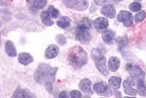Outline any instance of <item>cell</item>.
I'll use <instances>...</instances> for the list:
<instances>
[{
	"label": "cell",
	"mask_w": 146,
	"mask_h": 98,
	"mask_svg": "<svg viewBox=\"0 0 146 98\" xmlns=\"http://www.w3.org/2000/svg\"><path fill=\"white\" fill-rule=\"evenodd\" d=\"M48 12L50 15V16L53 19H57L59 15V11L56 8H54L53 5H50L48 9Z\"/></svg>",
	"instance_id": "obj_24"
},
{
	"label": "cell",
	"mask_w": 146,
	"mask_h": 98,
	"mask_svg": "<svg viewBox=\"0 0 146 98\" xmlns=\"http://www.w3.org/2000/svg\"><path fill=\"white\" fill-rule=\"evenodd\" d=\"M59 53V47L56 45H50L45 51V57L48 59H52L57 57Z\"/></svg>",
	"instance_id": "obj_9"
},
{
	"label": "cell",
	"mask_w": 146,
	"mask_h": 98,
	"mask_svg": "<svg viewBox=\"0 0 146 98\" xmlns=\"http://www.w3.org/2000/svg\"><path fill=\"white\" fill-rule=\"evenodd\" d=\"M78 0H63V2L64 3V4L66 5H67L68 7H71L72 5L75 4V3H77Z\"/></svg>",
	"instance_id": "obj_31"
},
{
	"label": "cell",
	"mask_w": 146,
	"mask_h": 98,
	"mask_svg": "<svg viewBox=\"0 0 146 98\" xmlns=\"http://www.w3.org/2000/svg\"><path fill=\"white\" fill-rule=\"evenodd\" d=\"M94 90L97 94L100 96L112 95V91L106 82H99L94 84Z\"/></svg>",
	"instance_id": "obj_7"
},
{
	"label": "cell",
	"mask_w": 146,
	"mask_h": 98,
	"mask_svg": "<svg viewBox=\"0 0 146 98\" xmlns=\"http://www.w3.org/2000/svg\"><path fill=\"white\" fill-rule=\"evenodd\" d=\"M67 59L70 65L76 67H81L88 61V55L80 46H74L68 52Z\"/></svg>",
	"instance_id": "obj_2"
},
{
	"label": "cell",
	"mask_w": 146,
	"mask_h": 98,
	"mask_svg": "<svg viewBox=\"0 0 146 98\" xmlns=\"http://www.w3.org/2000/svg\"><path fill=\"white\" fill-rule=\"evenodd\" d=\"M5 52H6L7 55H9V57H14L17 55L16 49H15V47L14 44H13V42H12V41L8 40V41L5 42Z\"/></svg>",
	"instance_id": "obj_16"
},
{
	"label": "cell",
	"mask_w": 146,
	"mask_h": 98,
	"mask_svg": "<svg viewBox=\"0 0 146 98\" xmlns=\"http://www.w3.org/2000/svg\"><path fill=\"white\" fill-rule=\"evenodd\" d=\"M141 5H140V3H131L129 5V9L132 11V12H139L140 10H141Z\"/></svg>",
	"instance_id": "obj_28"
},
{
	"label": "cell",
	"mask_w": 146,
	"mask_h": 98,
	"mask_svg": "<svg viewBox=\"0 0 146 98\" xmlns=\"http://www.w3.org/2000/svg\"><path fill=\"white\" fill-rule=\"evenodd\" d=\"M57 25L58 27H60L61 29H67L70 25V19L67 16H62L57 22Z\"/></svg>",
	"instance_id": "obj_21"
},
{
	"label": "cell",
	"mask_w": 146,
	"mask_h": 98,
	"mask_svg": "<svg viewBox=\"0 0 146 98\" xmlns=\"http://www.w3.org/2000/svg\"><path fill=\"white\" fill-rule=\"evenodd\" d=\"M120 66V60L117 57L113 56L110 57L108 61V68L111 71L115 72L117 71L119 67Z\"/></svg>",
	"instance_id": "obj_13"
},
{
	"label": "cell",
	"mask_w": 146,
	"mask_h": 98,
	"mask_svg": "<svg viewBox=\"0 0 146 98\" xmlns=\"http://www.w3.org/2000/svg\"><path fill=\"white\" fill-rule=\"evenodd\" d=\"M115 2H116V3H119V2H120V1H122V0H114Z\"/></svg>",
	"instance_id": "obj_35"
},
{
	"label": "cell",
	"mask_w": 146,
	"mask_h": 98,
	"mask_svg": "<svg viewBox=\"0 0 146 98\" xmlns=\"http://www.w3.org/2000/svg\"><path fill=\"white\" fill-rule=\"evenodd\" d=\"M26 1L29 4H32L34 3V0H26Z\"/></svg>",
	"instance_id": "obj_34"
},
{
	"label": "cell",
	"mask_w": 146,
	"mask_h": 98,
	"mask_svg": "<svg viewBox=\"0 0 146 98\" xmlns=\"http://www.w3.org/2000/svg\"><path fill=\"white\" fill-rule=\"evenodd\" d=\"M19 61L23 65H29L33 61V57L29 53L22 52L19 55Z\"/></svg>",
	"instance_id": "obj_15"
},
{
	"label": "cell",
	"mask_w": 146,
	"mask_h": 98,
	"mask_svg": "<svg viewBox=\"0 0 146 98\" xmlns=\"http://www.w3.org/2000/svg\"><path fill=\"white\" fill-rule=\"evenodd\" d=\"M89 6V3L86 0H81V1H79V2H77V3L74 4L72 5L71 9L74 10H77V11H84L86 10Z\"/></svg>",
	"instance_id": "obj_18"
},
{
	"label": "cell",
	"mask_w": 146,
	"mask_h": 98,
	"mask_svg": "<svg viewBox=\"0 0 146 98\" xmlns=\"http://www.w3.org/2000/svg\"><path fill=\"white\" fill-rule=\"evenodd\" d=\"M122 79L119 77H111L109 80V84L114 89H119L121 85Z\"/></svg>",
	"instance_id": "obj_22"
},
{
	"label": "cell",
	"mask_w": 146,
	"mask_h": 98,
	"mask_svg": "<svg viewBox=\"0 0 146 98\" xmlns=\"http://www.w3.org/2000/svg\"><path fill=\"white\" fill-rule=\"evenodd\" d=\"M146 17V12L145 11H140L139 12H138L135 15V22H137V23H139L143 21L144 19H145Z\"/></svg>",
	"instance_id": "obj_26"
},
{
	"label": "cell",
	"mask_w": 146,
	"mask_h": 98,
	"mask_svg": "<svg viewBox=\"0 0 146 98\" xmlns=\"http://www.w3.org/2000/svg\"><path fill=\"white\" fill-rule=\"evenodd\" d=\"M56 39H57V41L60 44V45H64L66 43V38H65L64 35H58Z\"/></svg>",
	"instance_id": "obj_29"
},
{
	"label": "cell",
	"mask_w": 146,
	"mask_h": 98,
	"mask_svg": "<svg viewBox=\"0 0 146 98\" xmlns=\"http://www.w3.org/2000/svg\"><path fill=\"white\" fill-rule=\"evenodd\" d=\"M133 15L132 13L128 11L122 10L117 15V20L119 22H122L125 27H131L133 24Z\"/></svg>",
	"instance_id": "obj_4"
},
{
	"label": "cell",
	"mask_w": 146,
	"mask_h": 98,
	"mask_svg": "<svg viewBox=\"0 0 146 98\" xmlns=\"http://www.w3.org/2000/svg\"><path fill=\"white\" fill-rule=\"evenodd\" d=\"M94 27L98 30H103V29H107L109 26V22L108 19L104 17H99L94 21Z\"/></svg>",
	"instance_id": "obj_11"
},
{
	"label": "cell",
	"mask_w": 146,
	"mask_h": 98,
	"mask_svg": "<svg viewBox=\"0 0 146 98\" xmlns=\"http://www.w3.org/2000/svg\"><path fill=\"white\" fill-rule=\"evenodd\" d=\"M137 92L141 97H146V84L143 79L139 80L137 83Z\"/></svg>",
	"instance_id": "obj_20"
},
{
	"label": "cell",
	"mask_w": 146,
	"mask_h": 98,
	"mask_svg": "<svg viewBox=\"0 0 146 98\" xmlns=\"http://www.w3.org/2000/svg\"><path fill=\"white\" fill-rule=\"evenodd\" d=\"M118 45H119V48L120 49H122V48H124L128 44V38H127L126 36H123V37H121V38H118Z\"/></svg>",
	"instance_id": "obj_27"
},
{
	"label": "cell",
	"mask_w": 146,
	"mask_h": 98,
	"mask_svg": "<svg viewBox=\"0 0 146 98\" xmlns=\"http://www.w3.org/2000/svg\"><path fill=\"white\" fill-rule=\"evenodd\" d=\"M41 22L44 25H45L46 26H51L54 25L53 20L50 19V15L47 11H43L41 13Z\"/></svg>",
	"instance_id": "obj_19"
},
{
	"label": "cell",
	"mask_w": 146,
	"mask_h": 98,
	"mask_svg": "<svg viewBox=\"0 0 146 98\" xmlns=\"http://www.w3.org/2000/svg\"><path fill=\"white\" fill-rule=\"evenodd\" d=\"M88 29H83L77 28L76 31V38L82 44H89L91 41V35L87 31Z\"/></svg>",
	"instance_id": "obj_6"
},
{
	"label": "cell",
	"mask_w": 146,
	"mask_h": 98,
	"mask_svg": "<svg viewBox=\"0 0 146 98\" xmlns=\"http://www.w3.org/2000/svg\"><path fill=\"white\" fill-rule=\"evenodd\" d=\"M35 96L33 93H31L27 89H20L18 88L12 95V97H20V98H28V97H35Z\"/></svg>",
	"instance_id": "obj_14"
},
{
	"label": "cell",
	"mask_w": 146,
	"mask_h": 98,
	"mask_svg": "<svg viewBox=\"0 0 146 98\" xmlns=\"http://www.w3.org/2000/svg\"><path fill=\"white\" fill-rule=\"evenodd\" d=\"M77 28L83 29H90L91 28L90 20L88 18H84V19L78 24Z\"/></svg>",
	"instance_id": "obj_23"
},
{
	"label": "cell",
	"mask_w": 146,
	"mask_h": 98,
	"mask_svg": "<svg viewBox=\"0 0 146 98\" xmlns=\"http://www.w3.org/2000/svg\"><path fill=\"white\" fill-rule=\"evenodd\" d=\"M135 83L134 81L133 77H128L124 82H123V87H124L125 93L128 95L135 96L137 93V91L133 89Z\"/></svg>",
	"instance_id": "obj_8"
},
{
	"label": "cell",
	"mask_w": 146,
	"mask_h": 98,
	"mask_svg": "<svg viewBox=\"0 0 146 98\" xmlns=\"http://www.w3.org/2000/svg\"><path fill=\"white\" fill-rule=\"evenodd\" d=\"M126 70L129 71L131 77L137 80L143 79L145 74L141 67L138 65H132V64H128L126 65Z\"/></svg>",
	"instance_id": "obj_5"
},
{
	"label": "cell",
	"mask_w": 146,
	"mask_h": 98,
	"mask_svg": "<svg viewBox=\"0 0 146 98\" xmlns=\"http://www.w3.org/2000/svg\"><path fill=\"white\" fill-rule=\"evenodd\" d=\"M70 96L73 98H80L82 97V93L78 91H72L70 92Z\"/></svg>",
	"instance_id": "obj_30"
},
{
	"label": "cell",
	"mask_w": 146,
	"mask_h": 98,
	"mask_svg": "<svg viewBox=\"0 0 146 98\" xmlns=\"http://www.w3.org/2000/svg\"><path fill=\"white\" fill-rule=\"evenodd\" d=\"M115 36V33L113 30H105L103 31V35H102V38H103V40L105 41L106 43L110 44L112 43L114 40Z\"/></svg>",
	"instance_id": "obj_17"
},
{
	"label": "cell",
	"mask_w": 146,
	"mask_h": 98,
	"mask_svg": "<svg viewBox=\"0 0 146 98\" xmlns=\"http://www.w3.org/2000/svg\"><path fill=\"white\" fill-rule=\"evenodd\" d=\"M68 95L66 91H62L61 93L59 94V97H63V98H67Z\"/></svg>",
	"instance_id": "obj_33"
},
{
	"label": "cell",
	"mask_w": 146,
	"mask_h": 98,
	"mask_svg": "<svg viewBox=\"0 0 146 98\" xmlns=\"http://www.w3.org/2000/svg\"><path fill=\"white\" fill-rule=\"evenodd\" d=\"M79 87L83 92L87 94H92L93 91L91 88V81L87 78H84L81 80V81L80 82Z\"/></svg>",
	"instance_id": "obj_12"
},
{
	"label": "cell",
	"mask_w": 146,
	"mask_h": 98,
	"mask_svg": "<svg viewBox=\"0 0 146 98\" xmlns=\"http://www.w3.org/2000/svg\"><path fill=\"white\" fill-rule=\"evenodd\" d=\"M135 1H141V0H135Z\"/></svg>",
	"instance_id": "obj_36"
},
{
	"label": "cell",
	"mask_w": 146,
	"mask_h": 98,
	"mask_svg": "<svg viewBox=\"0 0 146 98\" xmlns=\"http://www.w3.org/2000/svg\"><path fill=\"white\" fill-rule=\"evenodd\" d=\"M47 4V0H34L33 5L34 7L37 9H43Z\"/></svg>",
	"instance_id": "obj_25"
},
{
	"label": "cell",
	"mask_w": 146,
	"mask_h": 98,
	"mask_svg": "<svg viewBox=\"0 0 146 98\" xmlns=\"http://www.w3.org/2000/svg\"><path fill=\"white\" fill-rule=\"evenodd\" d=\"M57 71L58 67H52L46 64H41L36 70L35 80L38 84L44 85L48 92L51 93Z\"/></svg>",
	"instance_id": "obj_1"
},
{
	"label": "cell",
	"mask_w": 146,
	"mask_h": 98,
	"mask_svg": "<svg viewBox=\"0 0 146 98\" xmlns=\"http://www.w3.org/2000/svg\"><path fill=\"white\" fill-rule=\"evenodd\" d=\"M101 13L105 16L113 19L115 16V9L113 5H104L100 10Z\"/></svg>",
	"instance_id": "obj_10"
},
{
	"label": "cell",
	"mask_w": 146,
	"mask_h": 98,
	"mask_svg": "<svg viewBox=\"0 0 146 98\" xmlns=\"http://www.w3.org/2000/svg\"><path fill=\"white\" fill-rule=\"evenodd\" d=\"M92 58L99 71L103 75H107L109 74V71L106 67V57L102 55V52L99 48H94L93 50Z\"/></svg>",
	"instance_id": "obj_3"
},
{
	"label": "cell",
	"mask_w": 146,
	"mask_h": 98,
	"mask_svg": "<svg viewBox=\"0 0 146 98\" xmlns=\"http://www.w3.org/2000/svg\"><path fill=\"white\" fill-rule=\"evenodd\" d=\"M95 3L98 5H103L106 2V0H94Z\"/></svg>",
	"instance_id": "obj_32"
}]
</instances>
